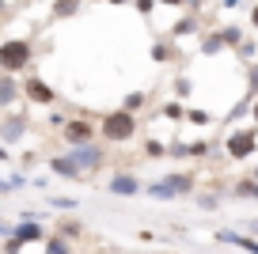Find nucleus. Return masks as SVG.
<instances>
[{"label": "nucleus", "mask_w": 258, "mask_h": 254, "mask_svg": "<svg viewBox=\"0 0 258 254\" xmlns=\"http://www.w3.org/2000/svg\"><path fill=\"white\" fill-rule=\"evenodd\" d=\"M99 133L106 137V141H114V144H121V141H129V137L137 133V118H133V110H110L103 118V125H99Z\"/></svg>", "instance_id": "1"}, {"label": "nucleus", "mask_w": 258, "mask_h": 254, "mask_svg": "<svg viewBox=\"0 0 258 254\" xmlns=\"http://www.w3.org/2000/svg\"><path fill=\"white\" fill-rule=\"evenodd\" d=\"M145 190H148V198H156V201H171V198L190 194L194 190V178L190 175H163V178H156L152 186H145Z\"/></svg>", "instance_id": "2"}, {"label": "nucleus", "mask_w": 258, "mask_h": 254, "mask_svg": "<svg viewBox=\"0 0 258 254\" xmlns=\"http://www.w3.org/2000/svg\"><path fill=\"white\" fill-rule=\"evenodd\" d=\"M31 57H34V49H31V42H27V38H8L4 46H0V65H4V72L27 69Z\"/></svg>", "instance_id": "3"}, {"label": "nucleus", "mask_w": 258, "mask_h": 254, "mask_svg": "<svg viewBox=\"0 0 258 254\" xmlns=\"http://www.w3.org/2000/svg\"><path fill=\"white\" fill-rule=\"evenodd\" d=\"M254 144H258V137H254V125H243V129H235L232 137H228V156L232 159H247V156H254Z\"/></svg>", "instance_id": "4"}, {"label": "nucleus", "mask_w": 258, "mask_h": 254, "mask_svg": "<svg viewBox=\"0 0 258 254\" xmlns=\"http://www.w3.org/2000/svg\"><path fill=\"white\" fill-rule=\"evenodd\" d=\"M73 163L80 167V171H95V167H103V148H95V144H76L73 148Z\"/></svg>", "instance_id": "5"}, {"label": "nucleus", "mask_w": 258, "mask_h": 254, "mask_svg": "<svg viewBox=\"0 0 258 254\" xmlns=\"http://www.w3.org/2000/svg\"><path fill=\"white\" fill-rule=\"evenodd\" d=\"M23 91H27V99H31V103H42V106L53 103V91H49V84H42V80H27Z\"/></svg>", "instance_id": "6"}, {"label": "nucleus", "mask_w": 258, "mask_h": 254, "mask_svg": "<svg viewBox=\"0 0 258 254\" xmlns=\"http://www.w3.org/2000/svg\"><path fill=\"white\" fill-rule=\"evenodd\" d=\"M137 190H141V182L133 175H114L110 178V194H114V198H133Z\"/></svg>", "instance_id": "7"}, {"label": "nucleus", "mask_w": 258, "mask_h": 254, "mask_svg": "<svg viewBox=\"0 0 258 254\" xmlns=\"http://www.w3.org/2000/svg\"><path fill=\"white\" fill-rule=\"evenodd\" d=\"M23 133H27V121H23V118H8V121H0V141H4V144H16Z\"/></svg>", "instance_id": "8"}, {"label": "nucleus", "mask_w": 258, "mask_h": 254, "mask_svg": "<svg viewBox=\"0 0 258 254\" xmlns=\"http://www.w3.org/2000/svg\"><path fill=\"white\" fill-rule=\"evenodd\" d=\"M64 141L73 144V148L76 144H88L91 141V125L88 121H69V125H64Z\"/></svg>", "instance_id": "9"}, {"label": "nucleus", "mask_w": 258, "mask_h": 254, "mask_svg": "<svg viewBox=\"0 0 258 254\" xmlns=\"http://www.w3.org/2000/svg\"><path fill=\"white\" fill-rule=\"evenodd\" d=\"M12 235H16L19 243H34V239H42V235H46V231H42V224H34L31 216H27V220L19 224V228H12Z\"/></svg>", "instance_id": "10"}, {"label": "nucleus", "mask_w": 258, "mask_h": 254, "mask_svg": "<svg viewBox=\"0 0 258 254\" xmlns=\"http://www.w3.org/2000/svg\"><path fill=\"white\" fill-rule=\"evenodd\" d=\"M217 239H220V243H232V246H239V250L258 254V243H254L250 235H239V231H217Z\"/></svg>", "instance_id": "11"}, {"label": "nucleus", "mask_w": 258, "mask_h": 254, "mask_svg": "<svg viewBox=\"0 0 258 254\" xmlns=\"http://www.w3.org/2000/svg\"><path fill=\"white\" fill-rule=\"evenodd\" d=\"M49 167H53L61 178H76V175H80V167L73 163V156H69V159H64V156H53V159H49Z\"/></svg>", "instance_id": "12"}, {"label": "nucleus", "mask_w": 258, "mask_h": 254, "mask_svg": "<svg viewBox=\"0 0 258 254\" xmlns=\"http://www.w3.org/2000/svg\"><path fill=\"white\" fill-rule=\"evenodd\" d=\"M19 99V84L16 80H0V103H16Z\"/></svg>", "instance_id": "13"}, {"label": "nucleus", "mask_w": 258, "mask_h": 254, "mask_svg": "<svg viewBox=\"0 0 258 254\" xmlns=\"http://www.w3.org/2000/svg\"><path fill=\"white\" fill-rule=\"evenodd\" d=\"M235 194H239V198H258V178H243V182L235 186Z\"/></svg>", "instance_id": "14"}, {"label": "nucleus", "mask_w": 258, "mask_h": 254, "mask_svg": "<svg viewBox=\"0 0 258 254\" xmlns=\"http://www.w3.org/2000/svg\"><path fill=\"white\" fill-rule=\"evenodd\" d=\"M220 46H224V38H220V34H209V38H202V53H220Z\"/></svg>", "instance_id": "15"}, {"label": "nucleus", "mask_w": 258, "mask_h": 254, "mask_svg": "<svg viewBox=\"0 0 258 254\" xmlns=\"http://www.w3.org/2000/svg\"><path fill=\"white\" fill-rule=\"evenodd\" d=\"M220 38H224V46H239L243 34H239V27H224V31H220Z\"/></svg>", "instance_id": "16"}, {"label": "nucleus", "mask_w": 258, "mask_h": 254, "mask_svg": "<svg viewBox=\"0 0 258 254\" xmlns=\"http://www.w3.org/2000/svg\"><path fill=\"white\" fill-rule=\"evenodd\" d=\"M76 12V0H57L53 4V16H73Z\"/></svg>", "instance_id": "17"}, {"label": "nucleus", "mask_w": 258, "mask_h": 254, "mask_svg": "<svg viewBox=\"0 0 258 254\" xmlns=\"http://www.w3.org/2000/svg\"><path fill=\"white\" fill-rule=\"evenodd\" d=\"M46 254H69V243H64V239H49V243H46Z\"/></svg>", "instance_id": "18"}, {"label": "nucleus", "mask_w": 258, "mask_h": 254, "mask_svg": "<svg viewBox=\"0 0 258 254\" xmlns=\"http://www.w3.org/2000/svg\"><path fill=\"white\" fill-rule=\"evenodd\" d=\"M141 103H145V95H137V91H133V95H125V103H121V106H125V110H137Z\"/></svg>", "instance_id": "19"}, {"label": "nucleus", "mask_w": 258, "mask_h": 254, "mask_svg": "<svg viewBox=\"0 0 258 254\" xmlns=\"http://www.w3.org/2000/svg\"><path fill=\"white\" fill-rule=\"evenodd\" d=\"M148 156H152V159H160V156H167V144H160V141H152V144H148Z\"/></svg>", "instance_id": "20"}, {"label": "nucleus", "mask_w": 258, "mask_h": 254, "mask_svg": "<svg viewBox=\"0 0 258 254\" xmlns=\"http://www.w3.org/2000/svg\"><path fill=\"white\" fill-rule=\"evenodd\" d=\"M53 209H76L73 198H53Z\"/></svg>", "instance_id": "21"}, {"label": "nucleus", "mask_w": 258, "mask_h": 254, "mask_svg": "<svg viewBox=\"0 0 258 254\" xmlns=\"http://www.w3.org/2000/svg\"><path fill=\"white\" fill-rule=\"evenodd\" d=\"M239 57H254V42H239Z\"/></svg>", "instance_id": "22"}, {"label": "nucleus", "mask_w": 258, "mask_h": 254, "mask_svg": "<svg viewBox=\"0 0 258 254\" xmlns=\"http://www.w3.org/2000/svg\"><path fill=\"white\" fill-rule=\"evenodd\" d=\"M152 57L156 61H167V46H152Z\"/></svg>", "instance_id": "23"}, {"label": "nucleus", "mask_w": 258, "mask_h": 254, "mask_svg": "<svg viewBox=\"0 0 258 254\" xmlns=\"http://www.w3.org/2000/svg\"><path fill=\"white\" fill-rule=\"evenodd\" d=\"M250 88L258 91V69H250Z\"/></svg>", "instance_id": "24"}, {"label": "nucleus", "mask_w": 258, "mask_h": 254, "mask_svg": "<svg viewBox=\"0 0 258 254\" xmlns=\"http://www.w3.org/2000/svg\"><path fill=\"white\" fill-rule=\"evenodd\" d=\"M0 235H12V228H8V224H4V220H0Z\"/></svg>", "instance_id": "25"}, {"label": "nucleus", "mask_w": 258, "mask_h": 254, "mask_svg": "<svg viewBox=\"0 0 258 254\" xmlns=\"http://www.w3.org/2000/svg\"><path fill=\"white\" fill-rule=\"evenodd\" d=\"M250 23H254V27H258V4H254V12H250Z\"/></svg>", "instance_id": "26"}, {"label": "nucleus", "mask_w": 258, "mask_h": 254, "mask_svg": "<svg viewBox=\"0 0 258 254\" xmlns=\"http://www.w3.org/2000/svg\"><path fill=\"white\" fill-rule=\"evenodd\" d=\"M0 163H8V148H0Z\"/></svg>", "instance_id": "27"}, {"label": "nucleus", "mask_w": 258, "mask_h": 254, "mask_svg": "<svg viewBox=\"0 0 258 254\" xmlns=\"http://www.w3.org/2000/svg\"><path fill=\"white\" fill-rule=\"evenodd\" d=\"M250 178H258V171H254V175H250Z\"/></svg>", "instance_id": "28"}, {"label": "nucleus", "mask_w": 258, "mask_h": 254, "mask_svg": "<svg viewBox=\"0 0 258 254\" xmlns=\"http://www.w3.org/2000/svg\"><path fill=\"white\" fill-rule=\"evenodd\" d=\"M0 8H4V4H0Z\"/></svg>", "instance_id": "29"}]
</instances>
